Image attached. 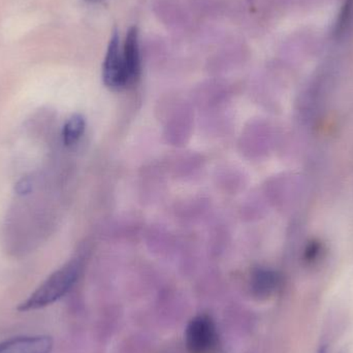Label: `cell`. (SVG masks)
Masks as SVG:
<instances>
[{
  "label": "cell",
  "instance_id": "obj_3",
  "mask_svg": "<svg viewBox=\"0 0 353 353\" xmlns=\"http://www.w3.org/2000/svg\"><path fill=\"white\" fill-rule=\"evenodd\" d=\"M186 346L191 353L210 352L217 342V332L214 321L207 315L191 319L185 333Z\"/></svg>",
  "mask_w": 353,
  "mask_h": 353
},
{
  "label": "cell",
  "instance_id": "obj_7",
  "mask_svg": "<svg viewBox=\"0 0 353 353\" xmlns=\"http://www.w3.org/2000/svg\"><path fill=\"white\" fill-rule=\"evenodd\" d=\"M85 128H86V122L82 115L76 114V115L72 116L66 122L63 132H62L64 145L72 146V145L77 144L82 138Z\"/></svg>",
  "mask_w": 353,
  "mask_h": 353
},
{
  "label": "cell",
  "instance_id": "obj_9",
  "mask_svg": "<svg viewBox=\"0 0 353 353\" xmlns=\"http://www.w3.org/2000/svg\"><path fill=\"white\" fill-rule=\"evenodd\" d=\"M85 1L91 2V3H97V2L103 1V0H85Z\"/></svg>",
  "mask_w": 353,
  "mask_h": 353
},
{
  "label": "cell",
  "instance_id": "obj_4",
  "mask_svg": "<svg viewBox=\"0 0 353 353\" xmlns=\"http://www.w3.org/2000/svg\"><path fill=\"white\" fill-rule=\"evenodd\" d=\"M53 340L49 336H22L0 343V353H51Z\"/></svg>",
  "mask_w": 353,
  "mask_h": 353
},
{
  "label": "cell",
  "instance_id": "obj_5",
  "mask_svg": "<svg viewBox=\"0 0 353 353\" xmlns=\"http://www.w3.org/2000/svg\"><path fill=\"white\" fill-rule=\"evenodd\" d=\"M122 52L125 62L128 85L130 87L138 82L141 74L140 33L138 27L132 26L128 29L125 41L122 46Z\"/></svg>",
  "mask_w": 353,
  "mask_h": 353
},
{
  "label": "cell",
  "instance_id": "obj_2",
  "mask_svg": "<svg viewBox=\"0 0 353 353\" xmlns=\"http://www.w3.org/2000/svg\"><path fill=\"white\" fill-rule=\"evenodd\" d=\"M103 80L105 86L111 90H122L130 87L120 35L117 30H114L110 37L103 64Z\"/></svg>",
  "mask_w": 353,
  "mask_h": 353
},
{
  "label": "cell",
  "instance_id": "obj_8",
  "mask_svg": "<svg viewBox=\"0 0 353 353\" xmlns=\"http://www.w3.org/2000/svg\"><path fill=\"white\" fill-rule=\"evenodd\" d=\"M32 190V182L30 179H22L17 184L16 191L18 194H28Z\"/></svg>",
  "mask_w": 353,
  "mask_h": 353
},
{
  "label": "cell",
  "instance_id": "obj_1",
  "mask_svg": "<svg viewBox=\"0 0 353 353\" xmlns=\"http://www.w3.org/2000/svg\"><path fill=\"white\" fill-rule=\"evenodd\" d=\"M81 265L78 261H72L50 275L26 300L19 305L17 310L20 312L39 310L57 302L65 296L74 285Z\"/></svg>",
  "mask_w": 353,
  "mask_h": 353
},
{
  "label": "cell",
  "instance_id": "obj_6",
  "mask_svg": "<svg viewBox=\"0 0 353 353\" xmlns=\"http://www.w3.org/2000/svg\"><path fill=\"white\" fill-rule=\"evenodd\" d=\"M278 276L270 270H257L252 277V288L259 296H267L273 294L278 286Z\"/></svg>",
  "mask_w": 353,
  "mask_h": 353
},
{
  "label": "cell",
  "instance_id": "obj_10",
  "mask_svg": "<svg viewBox=\"0 0 353 353\" xmlns=\"http://www.w3.org/2000/svg\"><path fill=\"white\" fill-rule=\"evenodd\" d=\"M319 353H327V348L321 347V350H319Z\"/></svg>",
  "mask_w": 353,
  "mask_h": 353
}]
</instances>
